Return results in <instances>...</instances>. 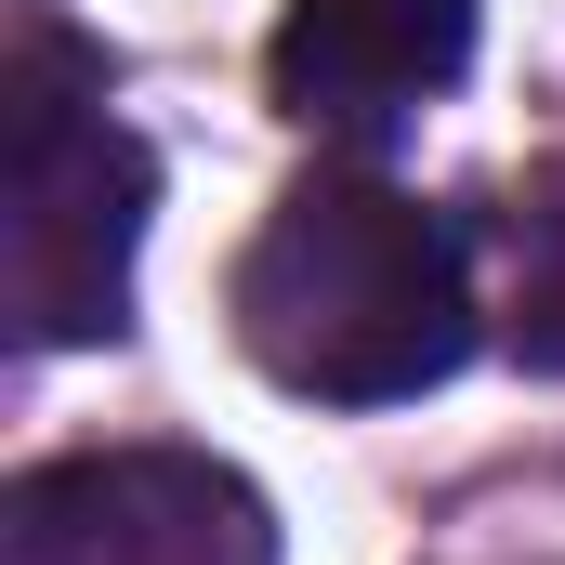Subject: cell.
<instances>
[{
	"mask_svg": "<svg viewBox=\"0 0 565 565\" xmlns=\"http://www.w3.org/2000/svg\"><path fill=\"white\" fill-rule=\"evenodd\" d=\"M237 342L289 395L395 408L473 355V264L408 184L316 171L264 211V237L237 264Z\"/></svg>",
	"mask_w": 565,
	"mask_h": 565,
	"instance_id": "6da1fadb",
	"label": "cell"
},
{
	"mask_svg": "<svg viewBox=\"0 0 565 565\" xmlns=\"http://www.w3.org/2000/svg\"><path fill=\"white\" fill-rule=\"evenodd\" d=\"M145 198H158V171L106 119V66L66 26H13V79H0V302H13V342L132 329Z\"/></svg>",
	"mask_w": 565,
	"mask_h": 565,
	"instance_id": "7a4b0ae2",
	"label": "cell"
},
{
	"mask_svg": "<svg viewBox=\"0 0 565 565\" xmlns=\"http://www.w3.org/2000/svg\"><path fill=\"white\" fill-rule=\"evenodd\" d=\"M0 565H277V513L198 447H93L13 473Z\"/></svg>",
	"mask_w": 565,
	"mask_h": 565,
	"instance_id": "3957f363",
	"label": "cell"
},
{
	"mask_svg": "<svg viewBox=\"0 0 565 565\" xmlns=\"http://www.w3.org/2000/svg\"><path fill=\"white\" fill-rule=\"evenodd\" d=\"M473 66V0H289L277 106L302 132H395Z\"/></svg>",
	"mask_w": 565,
	"mask_h": 565,
	"instance_id": "277c9868",
	"label": "cell"
},
{
	"mask_svg": "<svg viewBox=\"0 0 565 565\" xmlns=\"http://www.w3.org/2000/svg\"><path fill=\"white\" fill-rule=\"evenodd\" d=\"M513 342L565 369V171L526 198V224H513Z\"/></svg>",
	"mask_w": 565,
	"mask_h": 565,
	"instance_id": "5b68a950",
	"label": "cell"
}]
</instances>
